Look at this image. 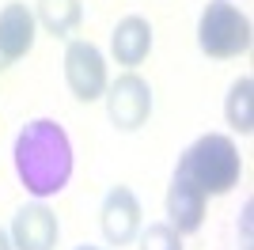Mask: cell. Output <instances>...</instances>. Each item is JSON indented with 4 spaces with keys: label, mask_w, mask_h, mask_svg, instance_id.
Segmentation results:
<instances>
[{
    "label": "cell",
    "mask_w": 254,
    "mask_h": 250,
    "mask_svg": "<svg viewBox=\"0 0 254 250\" xmlns=\"http://www.w3.org/2000/svg\"><path fill=\"white\" fill-rule=\"evenodd\" d=\"M11 159H15V175H19L23 189L34 201L57 197L72 178V140L53 118H38V122L23 125Z\"/></svg>",
    "instance_id": "obj_1"
},
{
    "label": "cell",
    "mask_w": 254,
    "mask_h": 250,
    "mask_svg": "<svg viewBox=\"0 0 254 250\" xmlns=\"http://www.w3.org/2000/svg\"><path fill=\"white\" fill-rule=\"evenodd\" d=\"M175 175L186 178L190 186H197L205 197H224V193H232L239 186L243 159H239V148H235L232 136L205 133L179 156Z\"/></svg>",
    "instance_id": "obj_2"
},
{
    "label": "cell",
    "mask_w": 254,
    "mask_h": 250,
    "mask_svg": "<svg viewBox=\"0 0 254 250\" xmlns=\"http://www.w3.org/2000/svg\"><path fill=\"white\" fill-rule=\"evenodd\" d=\"M197 50L212 61H232L251 53V19L228 0H212L205 4L201 19H197Z\"/></svg>",
    "instance_id": "obj_3"
},
{
    "label": "cell",
    "mask_w": 254,
    "mask_h": 250,
    "mask_svg": "<svg viewBox=\"0 0 254 250\" xmlns=\"http://www.w3.org/2000/svg\"><path fill=\"white\" fill-rule=\"evenodd\" d=\"M106 118L114 129L122 133H137L140 125H148L152 118V83L137 72H126L118 76L114 83H106Z\"/></svg>",
    "instance_id": "obj_4"
},
{
    "label": "cell",
    "mask_w": 254,
    "mask_h": 250,
    "mask_svg": "<svg viewBox=\"0 0 254 250\" xmlns=\"http://www.w3.org/2000/svg\"><path fill=\"white\" fill-rule=\"evenodd\" d=\"M64 83L80 103L103 99L110 80H106V57L95 42H84V38L68 42V50H64Z\"/></svg>",
    "instance_id": "obj_5"
},
{
    "label": "cell",
    "mask_w": 254,
    "mask_h": 250,
    "mask_svg": "<svg viewBox=\"0 0 254 250\" xmlns=\"http://www.w3.org/2000/svg\"><path fill=\"white\" fill-rule=\"evenodd\" d=\"M99 228L110 247H129L140 235V201L129 186H110L99 208Z\"/></svg>",
    "instance_id": "obj_6"
},
{
    "label": "cell",
    "mask_w": 254,
    "mask_h": 250,
    "mask_svg": "<svg viewBox=\"0 0 254 250\" xmlns=\"http://www.w3.org/2000/svg\"><path fill=\"white\" fill-rule=\"evenodd\" d=\"M11 247L15 250H53L61 239V224L46 201H31L11 216Z\"/></svg>",
    "instance_id": "obj_7"
},
{
    "label": "cell",
    "mask_w": 254,
    "mask_h": 250,
    "mask_svg": "<svg viewBox=\"0 0 254 250\" xmlns=\"http://www.w3.org/2000/svg\"><path fill=\"white\" fill-rule=\"evenodd\" d=\"M34 34H38L34 11L23 0H8L0 8V72H8L15 61H23L31 53Z\"/></svg>",
    "instance_id": "obj_8"
},
{
    "label": "cell",
    "mask_w": 254,
    "mask_h": 250,
    "mask_svg": "<svg viewBox=\"0 0 254 250\" xmlns=\"http://www.w3.org/2000/svg\"><path fill=\"white\" fill-rule=\"evenodd\" d=\"M205 205H209V197H205L201 189L190 186L186 178L171 175V186H167V224L179 231V235H193V231H201Z\"/></svg>",
    "instance_id": "obj_9"
},
{
    "label": "cell",
    "mask_w": 254,
    "mask_h": 250,
    "mask_svg": "<svg viewBox=\"0 0 254 250\" xmlns=\"http://www.w3.org/2000/svg\"><path fill=\"white\" fill-rule=\"evenodd\" d=\"M148 53H152V23L144 15L118 19V27L110 31V57L126 68H137L148 61Z\"/></svg>",
    "instance_id": "obj_10"
},
{
    "label": "cell",
    "mask_w": 254,
    "mask_h": 250,
    "mask_svg": "<svg viewBox=\"0 0 254 250\" xmlns=\"http://www.w3.org/2000/svg\"><path fill=\"white\" fill-rule=\"evenodd\" d=\"M34 23L53 38H72L84 23L80 0H34Z\"/></svg>",
    "instance_id": "obj_11"
},
{
    "label": "cell",
    "mask_w": 254,
    "mask_h": 250,
    "mask_svg": "<svg viewBox=\"0 0 254 250\" xmlns=\"http://www.w3.org/2000/svg\"><path fill=\"white\" fill-rule=\"evenodd\" d=\"M224 118H228V125L239 129V133H251L254 129V80L251 76H239V80L228 87Z\"/></svg>",
    "instance_id": "obj_12"
},
{
    "label": "cell",
    "mask_w": 254,
    "mask_h": 250,
    "mask_svg": "<svg viewBox=\"0 0 254 250\" xmlns=\"http://www.w3.org/2000/svg\"><path fill=\"white\" fill-rule=\"evenodd\" d=\"M137 239H140V250H182V235L167 220H156L148 228H140Z\"/></svg>",
    "instance_id": "obj_13"
},
{
    "label": "cell",
    "mask_w": 254,
    "mask_h": 250,
    "mask_svg": "<svg viewBox=\"0 0 254 250\" xmlns=\"http://www.w3.org/2000/svg\"><path fill=\"white\" fill-rule=\"evenodd\" d=\"M0 250H15V247H11V235L4 228H0Z\"/></svg>",
    "instance_id": "obj_14"
},
{
    "label": "cell",
    "mask_w": 254,
    "mask_h": 250,
    "mask_svg": "<svg viewBox=\"0 0 254 250\" xmlns=\"http://www.w3.org/2000/svg\"><path fill=\"white\" fill-rule=\"evenodd\" d=\"M76 250H103V247H76Z\"/></svg>",
    "instance_id": "obj_15"
}]
</instances>
